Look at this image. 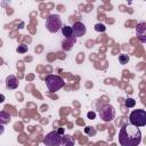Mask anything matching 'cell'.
<instances>
[{"mask_svg":"<svg viewBox=\"0 0 146 146\" xmlns=\"http://www.w3.org/2000/svg\"><path fill=\"white\" fill-rule=\"evenodd\" d=\"M119 143L121 146H139L141 143V131L139 128L127 123L119 131Z\"/></svg>","mask_w":146,"mask_h":146,"instance_id":"6da1fadb","label":"cell"},{"mask_svg":"<svg viewBox=\"0 0 146 146\" xmlns=\"http://www.w3.org/2000/svg\"><path fill=\"white\" fill-rule=\"evenodd\" d=\"M46 86L48 88L49 91L51 92H55V91H58L59 89H62L65 84L64 80L59 76V75H55V74H49L46 76Z\"/></svg>","mask_w":146,"mask_h":146,"instance_id":"7a4b0ae2","label":"cell"},{"mask_svg":"<svg viewBox=\"0 0 146 146\" xmlns=\"http://www.w3.org/2000/svg\"><path fill=\"white\" fill-rule=\"evenodd\" d=\"M129 120H130V124L137 128L146 125V111L140 108L132 111L129 115Z\"/></svg>","mask_w":146,"mask_h":146,"instance_id":"3957f363","label":"cell"},{"mask_svg":"<svg viewBox=\"0 0 146 146\" xmlns=\"http://www.w3.org/2000/svg\"><path fill=\"white\" fill-rule=\"evenodd\" d=\"M62 26L60 16L57 14H52L46 19V27L50 33H57L59 30H62Z\"/></svg>","mask_w":146,"mask_h":146,"instance_id":"277c9868","label":"cell"},{"mask_svg":"<svg viewBox=\"0 0 146 146\" xmlns=\"http://www.w3.org/2000/svg\"><path fill=\"white\" fill-rule=\"evenodd\" d=\"M62 136L57 132V130L48 132L43 138V144L46 146H60L62 145Z\"/></svg>","mask_w":146,"mask_h":146,"instance_id":"5b68a950","label":"cell"},{"mask_svg":"<svg viewBox=\"0 0 146 146\" xmlns=\"http://www.w3.org/2000/svg\"><path fill=\"white\" fill-rule=\"evenodd\" d=\"M99 116L104 122H110L115 117V110L110 104H104L99 108Z\"/></svg>","mask_w":146,"mask_h":146,"instance_id":"8992f818","label":"cell"},{"mask_svg":"<svg viewBox=\"0 0 146 146\" xmlns=\"http://www.w3.org/2000/svg\"><path fill=\"white\" fill-rule=\"evenodd\" d=\"M71 27H72V35L74 38L83 36L87 32V27L82 22H75L73 24V26H71Z\"/></svg>","mask_w":146,"mask_h":146,"instance_id":"52a82bcc","label":"cell"},{"mask_svg":"<svg viewBox=\"0 0 146 146\" xmlns=\"http://www.w3.org/2000/svg\"><path fill=\"white\" fill-rule=\"evenodd\" d=\"M136 33H137V38L140 40V42L145 43L146 42V23L145 22H140L137 25Z\"/></svg>","mask_w":146,"mask_h":146,"instance_id":"ba28073f","label":"cell"},{"mask_svg":"<svg viewBox=\"0 0 146 146\" xmlns=\"http://www.w3.org/2000/svg\"><path fill=\"white\" fill-rule=\"evenodd\" d=\"M18 84H19L18 79H17L15 75L10 74V75H8V76L6 78V87H7L8 89L14 90V89L18 88Z\"/></svg>","mask_w":146,"mask_h":146,"instance_id":"9c48e42d","label":"cell"},{"mask_svg":"<svg viewBox=\"0 0 146 146\" xmlns=\"http://www.w3.org/2000/svg\"><path fill=\"white\" fill-rule=\"evenodd\" d=\"M74 144H75L74 139L70 135H63L62 136V145L63 146H74Z\"/></svg>","mask_w":146,"mask_h":146,"instance_id":"30bf717a","label":"cell"},{"mask_svg":"<svg viewBox=\"0 0 146 146\" xmlns=\"http://www.w3.org/2000/svg\"><path fill=\"white\" fill-rule=\"evenodd\" d=\"M11 120V116L9 113H7L6 111H0V124H7L9 123Z\"/></svg>","mask_w":146,"mask_h":146,"instance_id":"8fae6325","label":"cell"},{"mask_svg":"<svg viewBox=\"0 0 146 146\" xmlns=\"http://www.w3.org/2000/svg\"><path fill=\"white\" fill-rule=\"evenodd\" d=\"M62 33H63V35H64L66 39L73 36V35H72V27L68 26V25H64V26H62Z\"/></svg>","mask_w":146,"mask_h":146,"instance_id":"7c38bea8","label":"cell"},{"mask_svg":"<svg viewBox=\"0 0 146 146\" xmlns=\"http://www.w3.org/2000/svg\"><path fill=\"white\" fill-rule=\"evenodd\" d=\"M75 40H76V38H74V36L67 38L66 41L63 42V48H65V49H70L71 46H73V44L75 43Z\"/></svg>","mask_w":146,"mask_h":146,"instance_id":"4fadbf2b","label":"cell"},{"mask_svg":"<svg viewBox=\"0 0 146 146\" xmlns=\"http://www.w3.org/2000/svg\"><path fill=\"white\" fill-rule=\"evenodd\" d=\"M129 56L128 55H125V54H121L120 56H119V62H120V64H122V65H124V64H127L128 62H129Z\"/></svg>","mask_w":146,"mask_h":146,"instance_id":"5bb4252c","label":"cell"},{"mask_svg":"<svg viewBox=\"0 0 146 146\" xmlns=\"http://www.w3.org/2000/svg\"><path fill=\"white\" fill-rule=\"evenodd\" d=\"M27 50H29V47H27L26 44H19V46L16 48V51L19 52V54H25Z\"/></svg>","mask_w":146,"mask_h":146,"instance_id":"9a60e30c","label":"cell"},{"mask_svg":"<svg viewBox=\"0 0 146 146\" xmlns=\"http://www.w3.org/2000/svg\"><path fill=\"white\" fill-rule=\"evenodd\" d=\"M135 105H136V100L133 98H128L125 100V106L127 107H133Z\"/></svg>","mask_w":146,"mask_h":146,"instance_id":"2e32d148","label":"cell"},{"mask_svg":"<svg viewBox=\"0 0 146 146\" xmlns=\"http://www.w3.org/2000/svg\"><path fill=\"white\" fill-rule=\"evenodd\" d=\"M95 30H96L97 32H104V31L106 30V27H105V25H104V24L98 23V24H96V25H95Z\"/></svg>","mask_w":146,"mask_h":146,"instance_id":"e0dca14e","label":"cell"},{"mask_svg":"<svg viewBox=\"0 0 146 146\" xmlns=\"http://www.w3.org/2000/svg\"><path fill=\"white\" fill-rule=\"evenodd\" d=\"M87 115H88V117H89V119H91V120H92V119H95V115H96V114H95L94 112H89Z\"/></svg>","mask_w":146,"mask_h":146,"instance_id":"ac0fdd59","label":"cell"},{"mask_svg":"<svg viewBox=\"0 0 146 146\" xmlns=\"http://www.w3.org/2000/svg\"><path fill=\"white\" fill-rule=\"evenodd\" d=\"M86 132H87V133H91V135H95V133H96V131H95V130H91V131H90L89 127H87V128H86Z\"/></svg>","mask_w":146,"mask_h":146,"instance_id":"d6986e66","label":"cell"},{"mask_svg":"<svg viewBox=\"0 0 146 146\" xmlns=\"http://www.w3.org/2000/svg\"><path fill=\"white\" fill-rule=\"evenodd\" d=\"M3 102H5V96L2 94H0V104L3 103Z\"/></svg>","mask_w":146,"mask_h":146,"instance_id":"ffe728a7","label":"cell"},{"mask_svg":"<svg viewBox=\"0 0 146 146\" xmlns=\"http://www.w3.org/2000/svg\"><path fill=\"white\" fill-rule=\"evenodd\" d=\"M3 131H5V128H3V125H2V124H0V135H2V133H3Z\"/></svg>","mask_w":146,"mask_h":146,"instance_id":"44dd1931","label":"cell"},{"mask_svg":"<svg viewBox=\"0 0 146 146\" xmlns=\"http://www.w3.org/2000/svg\"><path fill=\"white\" fill-rule=\"evenodd\" d=\"M57 132H58V133H59V135H62V133H63V132H64V129H63V128H59V129H58V130H57Z\"/></svg>","mask_w":146,"mask_h":146,"instance_id":"7402d4cb","label":"cell"}]
</instances>
